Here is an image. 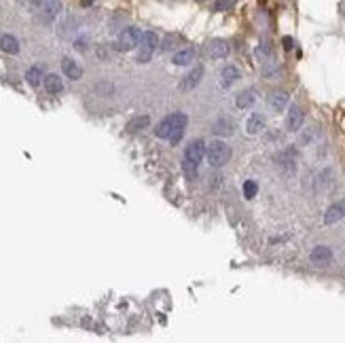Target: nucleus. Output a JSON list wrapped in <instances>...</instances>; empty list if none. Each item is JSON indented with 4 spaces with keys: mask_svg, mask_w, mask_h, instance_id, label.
I'll list each match as a JSON object with an SVG mask.
<instances>
[{
    "mask_svg": "<svg viewBox=\"0 0 345 343\" xmlns=\"http://www.w3.org/2000/svg\"><path fill=\"white\" fill-rule=\"evenodd\" d=\"M256 102V92L254 89H243V92H239L235 96V106L237 108H250V106H254Z\"/></svg>",
    "mask_w": 345,
    "mask_h": 343,
    "instance_id": "2eb2a0df",
    "label": "nucleus"
},
{
    "mask_svg": "<svg viewBox=\"0 0 345 343\" xmlns=\"http://www.w3.org/2000/svg\"><path fill=\"white\" fill-rule=\"evenodd\" d=\"M193 59H195V49L187 47V49H180V51H176L174 57H171V62H174L176 66H189Z\"/></svg>",
    "mask_w": 345,
    "mask_h": 343,
    "instance_id": "6ab92c4d",
    "label": "nucleus"
},
{
    "mask_svg": "<svg viewBox=\"0 0 345 343\" xmlns=\"http://www.w3.org/2000/svg\"><path fill=\"white\" fill-rule=\"evenodd\" d=\"M197 3H204V0H197Z\"/></svg>",
    "mask_w": 345,
    "mask_h": 343,
    "instance_id": "cd10ccee",
    "label": "nucleus"
},
{
    "mask_svg": "<svg viewBox=\"0 0 345 343\" xmlns=\"http://www.w3.org/2000/svg\"><path fill=\"white\" fill-rule=\"evenodd\" d=\"M0 49L9 55H17L19 53V40L13 34H3L0 36Z\"/></svg>",
    "mask_w": 345,
    "mask_h": 343,
    "instance_id": "dca6fc26",
    "label": "nucleus"
},
{
    "mask_svg": "<svg viewBox=\"0 0 345 343\" xmlns=\"http://www.w3.org/2000/svg\"><path fill=\"white\" fill-rule=\"evenodd\" d=\"M62 70H64V74L68 78H72V80H78L80 76H83V68H80L72 57H64L62 59Z\"/></svg>",
    "mask_w": 345,
    "mask_h": 343,
    "instance_id": "4468645a",
    "label": "nucleus"
},
{
    "mask_svg": "<svg viewBox=\"0 0 345 343\" xmlns=\"http://www.w3.org/2000/svg\"><path fill=\"white\" fill-rule=\"evenodd\" d=\"M345 218V199H339L334 201L332 206H328V210L324 212V223L326 225H334L339 223V220Z\"/></svg>",
    "mask_w": 345,
    "mask_h": 343,
    "instance_id": "6e6552de",
    "label": "nucleus"
},
{
    "mask_svg": "<svg viewBox=\"0 0 345 343\" xmlns=\"http://www.w3.org/2000/svg\"><path fill=\"white\" fill-rule=\"evenodd\" d=\"M235 5H237V0H214L212 11H214V13H225V11H231Z\"/></svg>",
    "mask_w": 345,
    "mask_h": 343,
    "instance_id": "393cba45",
    "label": "nucleus"
},
{
    "mask_svg": "<svg viewBox=\"0 0 345 343\" xmlns=\"http://www.w3.org/2000/svg\"><path fill=\"white\" fill-rule=\"evenodd\" d=\"M282 43H284V49H286V51H290V49L294 47L292 36H284V38H282Z\"/></svg>",
    "mask_w": 345,
    "mask_h": 343,
    "instance_id": "bb28decb",
    "label": "nucleus"
},
{
    "mask_svg": "<svg viewBox=\"0 0 345 343\" xmlns=\"http://www.w3.org/2000/svg\"><path fill=\"white\" fill-rule=\"evenodd\" d=\"M241 78V72L237 66H225L220 72V85L222 87H231L233 83H237V80Z\"/></svg>",
    "mask_w": 345,
    "mask_h": 343,
    "instance_id": "ddd939ff",
    "label": "nucleus"
},
{
    "mask_svg": "<svg viewBox=\"0 0 345 343\" xmlns=\"http://www.w3.org/2000/svg\"><path fill=\"white\" fill-rule=\"evenodd\" d=\"M148 123H150V117L148 115H138V117H134L127 123V129H129V132H140V129H146Z\"/></svg>",
    "mask_w": 345,
    "mask_h": 343,
    "instance_id": "5701e85b",
    "label": "nucleus"
},
{
    "mask_svg": "<svg viewBox=\"0 0 345 343\" xmlns=\"http://www.w3.org/2000/svg\"><path fill=\"white\" fill-rule=\"evenodd\" d=\"M269 106L276 110V113H282V110L288 106V94H284V92L273 94V96L269 98Z\"/></svg>",
    "mask_w": 345,
    "mask_h": 343,
    "instance_id": "4be33fe9",
    "label": "nucleus"
},
{
    "mask_svg": "<svg viewBox=\"0 0 345 343\" xmlns=\"http://www.w3.org/2000/svg\"><path fill=\"white\" fill-rule=\"evenodd\" d=\"M201 78H204V66H195L191 70V72L180 80V89L182 92H191V89H195L199 83H201Z\"/></svg>",
    "mask_w": 345,
    "mask_h": 343,
    "instance_id": "1a4fd4ad",
    "label": "nucleus"
},
{
    "mask_svg": "<svg viewBox=\"0 0 345 343\" xmlns=\"http://www.w3.org/2000/svg\"><path fill=\"white\" fill-rule=\"evenodd\" d=\"M140 38H142L140 30L134 28V26H129L125 30H121L119 40L115 43V49H117V51H129V49H134V47L140 45Z\"/></svg>",
    "mask_w": 345,
    "mask_h": 343,
    "instance_id": "39448f33",
    "label": "nucleus"
},
{
    "mask_svg": "<svg viewBox=\"0 0 345 343\" xmlns=\"http://www.w3.org/2000/svg\"><path fill=\"white\" fill-rule=\"evenodd\" d=\"M159 43L161 38L155 34V32H142V38H140V51H138V62L140 64H148L153 59V53L159 49Z\"/></svg>",
    "mask_w": 345,
    "mask_h": 343,
    "instance_id": "20e7f679",
    "label": "nucleus"
},
{
    "mask_svg": "<svg viewBox=\"0 0 345 343\" xmlns=\"http://www.w3.org/2000/svg\"><path fill=\"white\" fill-rule=\"evenodd\" d=\"M187 115L185 113H174V115H167L161 123L157 125V129H155V136L157 138H165V140H169L171 144H178L180 140H182V136H185V129H187Z\"/></svg>",
    "mask_w": 345,
    "mask_h": 343,
    "instance_id": "f257e3e1",
    "label": "nucleus"
},
{
    "mask_svg": "<svg viewBox=\"0 0 345 343\" xmlns=\"http://www.w3.org/2000/svg\"><path fill=\"white\" fill-rule=\"evenodd\" d=\"M258 193V185L254 183V180H246L243 183V197L246 199H254Z\"/></svg>",
    "mask_w": 345,
    "mask_h": 343,
    "instance_id": "a878e982",
    "label": "nucleus"
},
{
    "mask_svg": "<svg viewBox=\"0 0 345 343\" xmlns=\"http://www.w3.org/2000/svg\"><path fill=\"white\" fill-rule=\"evenodd\" d=\"M212 132H214L216 136H231L233 134V121L231 119H225V117L216 119L214 125H212Z\"/></svg>",
    "mask_w": 345,
    "mask_h": 343,
    "instance_id": "aec40b11",
    "label": "nucleus"
},
{
    "mask_svg": "<svg viewBox=\"0 0 345 343\" xmlns=\"http://www.w3.org/2000/svg\"><path fill=\"white\" fill-rule=\"evenodd\" d=\"M229 51H231V45H229V40H225V38H210L206 43V55L208 57L220 59V57H227Z\"/></svg>",
    "mask_w": 345,
    "mask_h": 343,
    "instance_id": "423d86ee",
    "label": "nucleus"
},
{
    "mask_svg": "<svg viewBox=\"0 0 345 343\" xmlns=\"http://www.w3.org/2000/svg\"><path fill=\"white\" fill-rule=\"evenodd\" d=\"M182 40H185V38H182L180 34H167V36H163V40L159 43V49H161V51H174V49L180 47Z\"/></svg>",
    "mask_w": 345,
    "mask_h": 343,
    "instance_id": "412c9836",
    "label": "nucleus"
},
{
    "mask_svg": "<svg viewBox=\"0 0 345 343\" xmlns=\"http://www.w3.org/2000/svg\"><path fill=\"white\" fill-rule=\"evenodd\" d=\"M206 157V142L204 140H191L189 146H185V155H182V172L189 180L197 176V169L201 159Z\"/></svg>",
    "mask_w": 345,
    "mask_h": 343,
    "instance_id": "f03ea898",
    "label": "nucleus"
},
{
    "mask_svg": "<svg viewBox=\"0 0 345 343\" xmlns=\"http://www.w3.org/2000/svg\"><path fill=\"white\" fill-rule=\"evenodd\" d=\"M206 157L212 167H222L225 163H229V159H231V146L225 140H212L206 146Z\"/></svg>",
    "mask_w": 345,
    "mask_h": 343,
    "instance_id": "7ed1b4c3",
    "label": "nucleus"
},
{
    "mask_svg": "<svg viewBox=\"0 0 345 343\" xmlns=\"http://www.w3.org/2000/svg\"><path fill=\"white\" fill-rule=\"evenodd\" d=\"M43 83H45V89H47V94H51V96H57V94H62V89H64V83H62V78H59L57 74H47L43 78Z\"/></svg>",
    "mask_w": 345,
    "mask_h": 343,
    "instance_id": "a211bd4d",
    "label": "nucleus"
},
{
    "mask_svg": "<svg viewBox=\"0 0 345 343\" xmlns=\"http://www.w3.org/2000/svg\"><path fill=\"white\" fill-rule=\"evenodd\" d=\"M309 259H311V263H316V265H326L332 261V250L328 246H316L311 250Z\"/></svg>",
    "mask_w": 345,
    "mask_h": 343,
    "instance_id": "f8f14e48",
    "label": "nucleus"
},
{
    "mask_svg": "<svg viewBox=\"0 0 345 343\" xmlns=\"http://www.w3.org/2000/svg\"><path fill=\"white\" fill-rule=\"evenodd\" d=\"M278 163H280L284 169L292 172V169H294V163H297V150H294V148L282 150V153L278 155Z\"/></svg>",
    "mask_w": 345,
    "mask_h": 343,
    "instance_id": "f3484780",
    "label": "nucleus"
},
{
    "mask_svg": "<svg viewBox=\"0 0 345 343\" xmlns=\"http://www.w3.org/2000/svg\"><path fill=\"white\" fill-rule=\"evenodd\" d=\"M26 78H28V83L32 85V87L40 85V80L45 78V76H43V68H40V66H32V68H28Z\"/></svg>",
    "mask_w": 345,
    "mask_h": 343,
    "instance_id": "b1692460",
    "label": "nucleus"
},
{
    "mask_svg": "<svg viewBox=\"0 0 345 343\" xmlns=\"http://www.w3.org/2000/svg\"><path fill=\"white\" fill-rule=\"evenodd\" d=\"M265 129V117L261 113H252L248 119H246V134L248 136H256Z\"/></svg>",
    "mask_w": 345,
    "mask_h": 343,
    "instance_id": "9b49d317",
    "label": "nucleus"
},
{
    "mask_svg": "<svg viewBox=\"0 0 345 343\" xmlns=\"http://www.w3.org/2000/svg\"><path fill=\"white\" fill-rule=\"evenodd\" d=\"M303 121H305V113H303L301 106H290L288 117H286V129L288 132H299Z\"/></svg>",
    "mask_w": 345,
    "mask_h": 343,
    "instance_id": "9d476101",
    "label": "nucleus"
},
{
    "mask_svg": "<svg viewBox=\"0 0 345 343\" xmlns=\"http://www.w3.org/2000/svg\"><path fill=\"white\" fill-rule=\"evenodd\" d=\"M59 11H62V3H59V0H51V3L45 5L36 15L43 24H53L57 19V15H59Z\"/></svg>",
    "mask_w": 345,
    "mask_h": 343,
    "instance_id": "0eeeda50",
    "label": "nucleus"
}]
</instances>
